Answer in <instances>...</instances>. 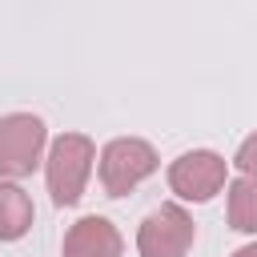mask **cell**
Here are the masks:
<instances>
[{"label": "cell", "mask_w": 257, "mask_h": 257, "mask_svg": "<svg viewBox=\"0 0 257 257\" xmlns=\"http://www.w3.org/2000/svg\"><path fill=\"white\" fill-rule=\"evenodd\" d=\"M48 128L36 112H8L0 116V177L20 181L44 161Z\"/></svg>", "instance_id": "3957f363"}, {"label": "cell", "mask_w": 257, "mask_h": 257, "mask_svg": "<svg viewBox=\"0 0 257 257\" xmlns=\"http://www.w3.org/2000/svg\"><path fill=\"white\" fill-rule=\"evenodd\" d=\"M229 185V161L213 149H189L169 165V189L181 201L205 205Z\"/></svg>", "instance_id": "277c9868"}, {"label": "cell", "mask_w": 257, "mask_h": 257, "mask_svg": "<svg viewBox=\"0 0 257 257\" xmlns=\"http://www.w3.org/2000/svg\"><path fill=\"white\" fill-rule=\"evenodd\" d=\"M157 169H161V157H157V149H153L149 141H141V137H116V141H108V145L100 149V165H96L100 189H104L108 197H128V193H133L141 181H149Z\"/></svg>", "instance_id": "7a4b0ae2"}, {"label": "cell", "mask_w": 257, "mask_h": 257, "mask_svg": "<svg viewBox=\"0 0 257 257\" xmlns=\"http://www.w3.org/2000/svg\"><path fill=\"white\" fill-rule=\"evenodd\" d=\"M36 221V209H32V197L16 185V181H4L0 177V241H20Z\"/></svg>", "instance_id": "52a82bcc"}, {"label": "cell", "mask_w": 257, "mask_h": 257, "mask_svg": "<svg viewBox=\"0 0 257 257\" xmlns=\"http://www.w3.org/2000/svg\"><path fill=\"white\" fill-rule=\"evenodd\" d=\"M233 257H257V241H249V245H241Z\"/></svg>", "instance_id": "30bf717a"}, {"label": "cell", "mask_w": 257, "mask_h": 257, "mask_svg": "<svg viewBox=\"0 0 257 257\" xmlns=\"http://www.w3.org/2000/svg\"><path fill=\"white\" fill-rule=\"evenodd\" d=\"M92 165H96V145L84 133H60L48 145L44 181H48V193H52V205L56 209H68V205H76L84 197V185L92 177Z\"/></svg>", "instance_id": "6da1fadb"}, {"label": "cell", "mask_w": 257, "mask_h": 257, "mask_svg": "<svg viewBox=\"0 0 257 257\" xmlns=\"http://www.w3.org/2000/svg\"><path fill=\"white\" fill-rule=\"evenodd\" d=\"M193 241H197V225L185 213V205H177V201L157 205L137 229L141 257H185L193 249Z\"/></svg>", "instance_id": "5b68a950"}, {"label": "cell", "mask_w": 257, "mask_h": 257, "mask_svg": "<svg viewBox=\"0 0 257 257\" xmlns=\"http://www.w3.org/2000/svg\"><path fill=\"white\" fill-rule=\"evenodd\" d=\"M60 257H124V237L108 217H80L76 225H68Z\"/></svg>", "instance_id": "8992f818"}, {"label": "cell", "mask_w": 257, "mask_h": 257, "mask_svg": "<svg viewBox=\"0 0 257 257\" xmlns=\"http://www.w3.org/2000/svg\"><path fill=\"white\" fill-rule=\"evenodd\" d=\"M225 221L237 233H257V181L233 177L225 185Z\"/></svg>", "instance_id": "ba28073f"}, {"label": "cell", "mask_w": 257, "mask_h": 257, "mask_svg": "<svg viewBox=\"0 0 257 257\" xmlns=\"http://www.w3.org/2000/svg\"><path fill=\"white\" fill-rule=\"evenodd\" d=\"M233 165H237V173H241V177H253V181H257V128H253V133L237 145Z\"/></svg>", "instance_id": "9c48e42d"}]
</instances>
